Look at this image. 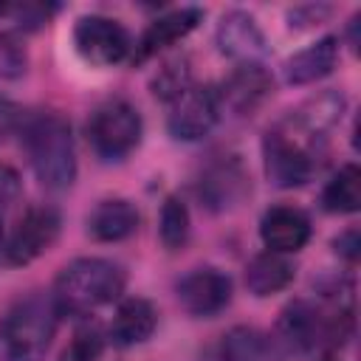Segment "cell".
Returning a JSON list of instances; mask_svg holds the SVG:
<instances>
[{
    "label": "cell",
    "mask_w": 361,
    "mask_h": 361,
    "mask_svg": "<svg viewBox=\"0 0 361 361\" xmlns=\"http://www.w3.org/2000/svg\"><path fill=\"white\" fill-rule=\"evenodd\" d=\"M344 96L336 90H322L319 96H310L293 116H290V130L305 133V135H322L333 124H338L344 113Z\"/></svg>",
    "instance_id": "cell-18"
},
{
    "label": "cell",
    "mask_w": 361,
    "mask_h": 361,
    "mask_svg": "<svg viewBox=\"0 0 361 361\" xmlns=\"http://www.w3.org/2000/svg\"><path fill=\"white\" fill-rule=\"evenodd\" d=\"M333 245H336V251H338V254H341L347 262H355V259H358L361 240H358V231H355V228H350V231L338 234V237L333 240Z\"/></svg>",
    "instance_id": "cell-27"
},
{
    "label": "cell",
    "mask_w": 361,
    "mask_h": 361,
    "mask_svg": "<svg viewBox=\"0 0 361 361\" xmlns=\"http://www.w3.org/2000/svg\"><path fill=\"white\" fill-rule=\"evenodd\" d=\"M28 68L25 48L8 31H0V79H20Z\"/></svg>",
    "instance_id": "cell-25"
},
{
    "label": "cell",
    "mask_w": 361,
    "mask_h": 361,
    "mask_svg": "<svg viewBox=\"0 0 361 361\" xmlns=\"http://www.w3.org/2000/svg\"><path fill=\"white\" fill-rule=\"evenodd\" d=\"M178 302L189 316H214L231 302V279L217 268H195L178 282Z\"/></svg>",
    "instance_id": "cell-9"
},
{
    "label": "cell",
    "mask_w": 361,
    "mask_h": 361,
    "mask_svg": "<svg viewBox=\"0 0 361 361\" xmlns=\"http://www.w3.org/2000/svg\"><path fill=\"white\" fill-rule=\"evenodd\" d=\"M102 355V336L96 327H79L71 344L59 353L56 361H99Z\"/></svg>",
    "instance_id": "cell-24"
},
{
    "label": "cell",
    "mask_w": 361,
    "mask_h": 361,
    "mask_svg": "<svg viewBox=\"0 0 361 361\" xmlns=\"http://www.w3.org/2000/svg\"><path fill=\"white\" fill-rule=\"evenodd\" d=\"M59 310L51 296L28 293L0 319V361H42L56 333Z\"/></svg>",
    "instance_id": "cell-2"
},
{
    "label": "cell",
    "mask_w": 361,
    "mask_h": 361,
    "mask_svg": "<svg viewBox=\"0 0 361 361\" xmlns=\"http://www.w3.org/2000/svg\"><path fill=\"white\" fill-rule=\"evenodd\" d=\"M248 192V175L243 169V164L237 158H220L214 161L203 175H200V183H197V195L200 200L214 209V212H223V209H231L237 206Z\"/></svg>",
    "instance_id": "cell-12"
},
{
    "label": "cell",
    "mask_w": 361,
    "mask_h": 361,
    "mask_svg": "<svg viewBox=\"0 0 361 361\" xmlns=\"http://www.w3.org/2000/svg\"><path fill=\"white\" fill-rule=\"evenodd\" d=\"M217 48L220 54H226L228 59L248 65V62H259V56L265 54V34L257 25V20L245 11H226L217 23Z\"/></svg>",
    "instance_id": "cell-11"
},
{
    "label": "cell",
    "mask_w": 361,
    "mask_h": 361,
    "mask_svg": "<svg viewBox=\"0 0 361 361\" xmlns=\"http://www.w3.org/2000/svg\"><path fill=\"white\" fill-rule=\"evenodd\" d=\"M158 234L164 248L178 251L189 240V209L178 195H169L161 206V220H158Z\"/></svg>",
    "instance_id": "cell-22"
},
{
    "label": "cell",
    "mask_w": 361,
    "mask_h": 361,
    "mask_svg": "<svg viewBox=\"0 0 361 361\" xmlns=\"http://www.w3.org/2000/svg\"><path fill=\"white\" fill-rule=\"evenodd\" d=\"M73 45L87 65L110 68L130 56L133 39L127 28L104 14H85L73 25Z\"/></svg>",
    "instance_id": "cell-5"
},
{
    "label": "cell",
    "mask_w": 361,
    "mask_h": 361,
    "mask_svg": "<svg viewBox=\"0 0 361 361\" xmlns=\"http://www.w3.org/2000/svg\"><path fill=\"white\" fill-rule=\"evenodd\" d=\"M0 251H6V234H3V220H0Z\"/></svg>",
    "instance_id": "cell-29"
},
{
    "label": "cell",
    "mask_w": 361,
    "mask_h": 361,
    "mask_svg": "<svg viewBox=\"0 0 361 361\" xmlns=\"http://www.w3.org/2000/svg\"><path fill=\"white\" fill-rule=\"evenodd\" d=\"M259 237L268 251L296 254L310 240V220L293 206H274L259 220Z\"/></svg>",
    "instance_id": "cell-13"
},
{
    "label": "cell",
    "mask_w": 361,
    "mask_h": 361,
    "mask_svg": "<svg viewBox=\"0 0 361 361\" xmlns=\"http://www.w3.org/2000/svg\"><path fill=\"white\" fill-rule=\"evenodd\" d=\"M17 127H20V110L8 99H0V138L14 133Z\"/></svg>",
    "instance_id": "cell-28"
},
{
    "label": "cell",
    "mask_w": 361,
    "mask_h": 361,
    "mask_svg": "<svg viewBox=\"0 0 361 361\" xmlns=\"http://www.w3.org/2000/svg\"><path fill=\"white\" fill-rule=\"evenodd\" d=\"M124 271L104 257H79L68 262L54 282V305L62 313L85 316L102 305H110L124 290Z\"/></svg>",
    "instance_id": "cell-1"
},
{
    "label": "cell",
    "mask_w": 361,
    "mask_h": 361,
    "mask_svg": "<svg viewBox=\"0 0 361 361\" xmlns=\"http://www.w3.org/2000/svg\"><path fill=\"white\" fill-rule=\"evenodd\" d=\"M158 324V313L152 307V302L141 299V296H130L116 307L113 324H110V338L118 347H133L141 344L152 336Z\"/></svg>",
    "instance_id": "cell-16"
},
{
    "label": "cell",
    "mask_w": 361,
    "mask_h": 361,
    "mask_svg": "<svg viewBox=\"0 0 361 361\" xmlns=\"http://www.w3.org/2000/svg\"><path fill=\"white\" fill-rule=\"evenodd\" d=\"M23 144L34 175L48 189H68L76 178L71 124L59 113H37L23 121Z\"/></svg>",
    "instance_id": "cell-3"
},
{
    "label": "cell",
    "mask_w": 361,
    "mask_h": 361,
    "mask_svg": "<svg viewBox=\"0 0 361 361\" xmlns=\"http://www.w3.org/2000/svg\"><path fill=\"white\" fill-rule=\"evenodd\" d=\"M59 237V212L54 206H31L20 217L17 228L6 243V259L11 265H28L39 254H45Z\"/></svg>",
    "instance_id": "cell-7"
},
{
    "label": "cell",
    "mask_w": 361,
    "mask_h": 361,
    "mask_svg": "<svg viewBox=\"0 0 361 361\" xmlns=\"http://www.w3.org/2000/svg\"><path fill=\"white\" fill-rule=\"evenodd\" d=\"M338 62V39L322 37L313 45L296 51L285 62V82L288 85H310L322 76H327Z\"/></svg>",
    "instance_id": "cell-17"
},
{
    "label": "cell",
    "mask_w": 361,
    "mask_h": 361,
    "mask_svg": "<svg viewBox=\"0 0 361 361\" xmlns=\"http://www.w3.org/2000/svg\"><path fill=\"white\" fill-rule=\"evenodd\" d=\"M262 158L268 180L279 189H296L313 175V158L290 130H268L262 141Z\"/></svg>",
    "instance_id": "cell-6"
},
{
    "label": "cell",
    "mask_w": 361,
    "mask_h": 361,
    "mask_svg": "<svg viewBox=\"0 0 361 361\" xmlns=\"http://www.w3.org/2000/svg\"><path fill=\"white\" fill-rule=\"evenodd\" d=\"M274 90V79L271 73L259 65V62H248V65H237L223 87L217 90V102H220V110L228 107L231 113L237 116H251Z\"/></svg>",
    "instance_id": "cell-10"
},
{
    "label": "cell",
    "mask_w": 361,
    "mask_h": 361,
    "mask_svg": "<svg viewBox=\"0 0 361 361\" xmlns=\"http://www.w3.org/2000/svg\"><path fill=\"white\" fill-rule=\"evenodd\" d=\"M189 85H192V71H189L186 59H172L152 79V93L164 102H175Z\"/></svg>",
    "instance_id": "cell-23"
},
{
    "label": "cell",
    "mask_w": 361,
    "mask_h": 361,
    "mask_svg": "<svg viewBox=\"0 0 361 361\" xmlns=\"http://www.w3.org/2000/svg\"><path fill=\"white\" fill-rule=\"evenodd\" d=\"M361 206V169L344 164L322 189V209L330 214H353Z\"/></svg>",
    "instance_id": "cell-20"
},
{
    "label": "cell",
    "mask_w": 361,
    "mask_h": 361,
    "mask_svg": "<svg viewBox=\"0 0 361 361\" xmlns=\"http://www.w3.org/2000/svg\"><path fill=\"white\" fill-rule=\"evenodd\" d=\"M293 265L285 259V254L262 251L245 265V285L254 296H271L290 285Z\"/></svg>",
    "instance_id": "cell-19"
},
{
    "label": "cell",
    "mask_w": 361,
    "mask_h": 361,
    "mask_svg": "<svg viewBox=\"0 0 361 361\" xmlns=\"http://www.w3.org/2000/svg\"><path fill=\"white\" fill-rule=\"evenodd\" d=\"M169 133L178 141H197L203 135L212 133V127L220 118V102H217V90L212 87H200V85H189L175 102H169Z\"/></svg>",
    "instance_id": "cell-8"
},
{
    "label": "cell",
    "mask_w": 361,
    "mask_h": 361,
    "mask_svg": "<svg viewBox=\"0 0 361 361\" xmlns=\"http://www.w3.org/2000/svg\"><path fill=\"white\" fill-rule=\"evenodd\" d=\"M138 228V209L124 197H110L96 203L87 214V234L99 243H118Z\"/></svg>",
    "instance_id": "cell-15"
},
{
    "label": "cell",
    "mask_w": 361,
    "mask_h": 361,
    "mask_svg": "<svg viewBox=\"0 0 361 361\" xmlns=\"http://www.w3.org/2000/svg\"><path fill=\"white\" fill-rule=\"evenodd\" d=\"M17 197H20V175L11 166L0 164V209L11 206Z\"/></svg>",
    "instance_id": "cell-26"
},
{
    "label": "cell",
    "mask_w": 361,
    "mask_h": 361,
    "mask_svg": "<svg viewBox=\"0 0 361 361\" xmlns=\"http://www.w3.org/2000/svg\"><path fill=\"white\" fill-rule=\"evenodd\" d=\"M217 358L220 361H271V344L254 327H234L223 336Z\"/></svg>",
    "instance_id": "cell-21"
},
{
    "label": "cell",
    "mask_w": 361,
    "mask_h": 361,
    "mask_svg": "<svg viewBox=\"0 0 361 361\" xmlns=\"http://www.w3.org/2000/svg\"><path fill=\"white\" fill-rule=\"evenodd\" d=\"M203 11L200 8H175L164 17H158L155 23H149V28L141 34L138 45H135V54L133 59H147V56H155L158 51L175 45L178 39H183L189 31H195V25L200 23Z\"/></svg>",
    "instance_id": "cell-14"
},
{
    "label": "cell",
    "mask_w": 361,
    "mask_h": 361,
    "mask_svg": "<svg viewBox=\"0 0 361 361\" xmlns=\"http://www.w3.org/2000/svg\"><path fill=\"white\" fill-rule=\"evenodd\" d=\"M141 130L144 127H141L138 110L121 99L99 104L87 121L90 147L104 161H118V158L130 155L141 141Z\"/></svg>",
    "instance_id": "cell-4"
},
{
    "label": "cell",
    "mask_w": 361,
    "mask_h": 361,
    "mask_svg": "<svg viewBox=\"0 0 361 361\" xmlns=\"http://www.w3.org/2000/svg\"><path fill=\"white\" fill-rule=\"evenodd\" d=\"M319 361H338V355H333V353H327V355H322Z\"/></svg>",
    "instance_id": "cell-30"
}]
</instances>
